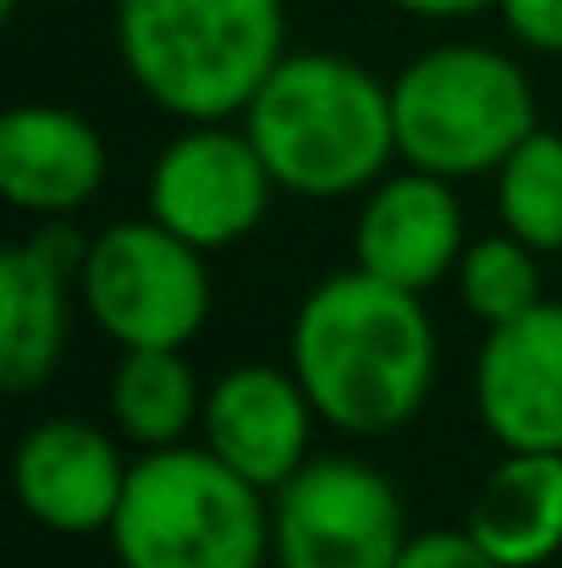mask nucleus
<instances>
[{
  "mask_svg": "<svg viewBox=\"0 0 562 568\" xmlns=\"http://www.w3.org/2000/svg\"><path fill=\"white\" fill-rule=\"evenodd\" d=\"M287 365L304 381L320 425L375 442L413 425L430 403L441 343L425 293L348 265L304 293L287 332Z\"/></svg>",
  "mask_w": 562,
  "mask_h": 568,
  "instance_id": "obj_1",
  "label": "nucleus"
},
{
  "mask_svg": "<svg viewBox=\"0 0 562 568\" xmlns=\"http://www.w3.org/2000/svg\"><path fill=\"white\" fill-rule=\"evenodd\" d=\"M282 193L354 199L397 161L391 83L343 50H287L237 116Z\"/></svg>",
  "mask_w": 562,
  "mask_h": 568,
  "instance_id": "obj_2",
  "label": "nucleus"
},
{
  "mask_svg": "<svg viewBox=\"0 0 562 568\" xmlns=\"http://www.w3.org/2000/svg\"><path fill=\"white\" fill-rule=\"evenodd\" d=\"M133 89L177 122H232L287 55V0H116Z\"/></svg>",
  "mask_w": 562,
  "mask_h": 568,
  "instance_id": "obj_3",
  "label": "nucleus"
},
{
  "mask_svg": "<svg viewBox=\"0 0 562 568\" xmlns=\"http://www.w3.org/2000/svg\"><path fill=\"white\" fill-rule=\"evenodd\" d=\"M116 568H265L270 491L243 480L204 442H177L133 458L111 519Z\"/></svg>",
  "mask_w": 562,
  "mask_h": 568,
  "instance_id": "obj_4",
  "label": "nucleus"
},
{
  "mask_svg": "<svg viewBox=\"0 0 562 568\" xmlns=\"http://www.w3.org/2000/svg\"><path fill=\"white\" fill-rule=\"evenodd\" d=\"M397 161L436 178H497L541 128L530 72L491 44H430L391 78Z\"/></svg>",
  "mask_w": 562,
  "mask_h": 568,
  "instance_id": "obj_5",
  "label": "nucleus"
},
{
  "mask_svg": "<svg viewBox=\"0 0 562 568\" xmlns=\"http://www.w3.org/2000/svg\"><path fill=\"white\" fill-rule=\"evenodd\" d=\"M210 254L177 237L166 221H111L89 237L78 293L89 321L127 348H187L210 321Z\"/></svg>",
  "mask_w": 562,
  "mask_h": 568,
  "instance_id": "obj_6",
  "label": "nucleus"
},
{
  "mask_svg": "<svg viewBox=\"0 0 562 568\" xmlns=\"http://www.w3.org/2000/svg\"><path fill=\"white\" fill-rule=\"evenodd\" d=\"M402 491L365 458H309L270 491V564L276 568H397L408 547Z\"/></svg>",
  "mask_w": 562,
  "mask_h": 568,
  "instance_id": "obj_7",
  "label": "nucleus"
},
{
  "mask_svg": "<svg viewBox=\"0 0 562 568\" xmlns=\"http://www.w3.org/2000/svg\"><path fill=\"white\" fill-rule=\"evenodd\" d=\"M150 215L204 254L243 243L276 199V178L237 122H183V133L150 166Z\"/></svg>",
  "mask_w": 562,
  "mask_h": 568,
  "instance_id": "obj_8",
  "label": "nucleus"
},
{
  "mask_svg": "<svg viewBox=\"0 0 562 568\" xmlns=\"http://www.w3.org/2000/svg\"><path fill=\"white\" fill-rule=\"evenodd\" d=\"M83 254L89 237L72 226V215H55L33 237L0 248V386L11 397H28L55 376Z\"/></svg>",
  "mask_w": 562,
  "mask_h": 568,
  "instance_id": "obj_9",
  "label": "nucleus"
},
{
  "mask_svg": "<svg viewBox=\"0 0 562 568\" xmlns=\"http://www.w3.org/2000/svg\"><path fill=\"white\" fill-rule=\"evenodd\" d=\"M133 464L122 442L78 414H50L22 430L11 486L22 514L50 536H111Z\"/></svg>",
  "mask_w": 562,
  "mask_h": 568,
  "instance_id": "obj_10",
  "label": "nucleus"
},
{
  "mask_svg": "<svg viewBox=\"0 0 562 568\" xmlns=\"http://www.w3.org/2000/svg\"><path fill=\"white\" fill-rule=\"evenodd\" d=\"M315 425L320 414L293 365H232L204 386L198 442L259 491H276L315 458Z\"/></svg>",
  "mask_w": 562,
  "mask_h": 568,
  "instance_id": "obj_11",
  "label": "nucleus"
},
{
  "mask_svg": "<svg viewBox=\"0 0 562 568\" xmlns=\"http://www.w3.org/2000/svg\"><path fill=\"white\" fill-rule=\"evenodd\" d=\"M474 408L502 453H562V304L541 298L519 321L486 332Z\"/></svg>",
  "mask_w": 562,
  "mask_h": 568,
  "instance_id": "obj_12",
  "label": "nucleus"
},
{
  "mask_svg": "<svg viewBox=\"0 0 562 568\" xmlns=\"http://www.w3.org/2000/svg\"><path fill=\"white\" fill-rule=\"evenodd\" d=\"M469 248L463 204L452 193V178L402 166L380 178L354 221V265L391 287L430 293L441 287Z\"/></svg>",
  "mask_w": 562,
  "mask_h": 568,
  "instance_id": "obj_13",
  "label": "nucleus"
},
{
  "mask_svg": "<svg viewBox=\"0 0 562 568\" xmlns=\"http://www.w3.org/2000/svg\"><path fill=\"white\" fill-rule=\"evenodd\" d=\"M105 139L67 105H11L0 116V193L39 221L78 215L105 183Z\"/></svg>",
  "mask_w": 562,
  "mask_h": 568,
  "instance_id": "obj_14",
  "label": "nucleus"
},
{
  "mask_svg": "<svg viewBox=\"0 0 562 568\" xmlns=\"http://www.w3.org/2000/svg\"><path fill=\"white\" fill-rule=\"evenodd\" d=\"M463 530L508 568L552 564L562 552V453H502Z\"/></svg>",
  "mask_w": 562,
  "mask_h": 568,
  "instance_id": "obj_15",
  "label": "nucleus"
},
{
  "mask_svg": "<svg viewBox=\"0 0 562 568\" xmlns=\"http://www.w3.org/2000/svg\"><path fill=\"white\" fill-rule=\"evenodd\" d=\"M111 425L139 453L177 447L204 419V386L183 348H127L111 371Z\"/></svg>",
  "mask_w": 562,
  "mask_h": 568,
  "instance_id": "obj_16",
  "label": "nucleus"
},
{
  "mask_svg": "<svg viewBox=\"0 0 562 568\" xmlns=\"http://www.w3.org/2000/svg\"><path fill=\"white\" fill-rule=\"evenodd\" d=\"M497 215L535 254H562V133L535 128L497 166Z\"/></svg>",
  "mask_w": 562,
  "mask_h": 568,
  "instance_id": "obj_17",
  "label": "nucleus"
},
{
  "mask_svg": "<svg viewBox=\"0 0 562 568\" xmlns=\"http://www.w3.org/2000/svg\"><path fill=\"white\" fill-rule=\"evenodd\" d=\"M452 282H458L463 310H469L486 332L519 321L524 310H535V304L546 298V293H541V254H535L524 237H513L508 226L491 232V237H469V248H463Z\"/></svg>",
  "mask_w": 562,
  "mask_h": 568,
  "instance_id": "obj_18",
  "label": "nucleus"
},
{
  "mask_svg": "<svg viewBox=\"0 0 562 568\" xmlns=\"http://www.w3.org/2000/svg\"><path fill=\"white\" fill-rule=\"evenodd\" d=\"M397 568H508V564H497V558L458 525V530H419V536H408Z\"/></svg>",
  "mask_w": 562,
  "mask_h": 568,
  "instance_id": "obj_19",
  "label": "nucleus"
},
{
  "mask_svg": "<svg viewBox=\"0 0 562 568\" xmlns=\"http://www.w3.org/2000/svg\"><path fill=\"white\" fill-rule=\"evenodd\" d=\"M497 11L524 50L562 55V0H497Z\"/></svg>",
  "mask_w": 562,
  "mask_h": 568,
  "instance_id": "obj_20",
  "label": "nucleus"
},
{
  "mask_svg": "<svg viewBox=\"0 0 562 568\" xmlns=\"http://www.w3.org/2000/svg\"><path fill=\"white\" fill-rule=\"evenodd\" d=\"M391 6L419 17V22H463V17L497 11V0H391Z\"/></svg>",
  "mask_w": 562,
  "mask_h": 568,
  "instance_id": "obj_21",
  "label": "nucleus"
},
{
  "mask_svg": "<svg viewBox=\"0 0 562 568\" xmlns=\"http://www.w3.org/2000/svg\"><path fill=\"white\" fill-rule=\"evenodd\" d=\"M0 11H6V17H11V11H17V0H0Z\"/></svg>",
  "mask_w": 562,
  "mask_h": 568,
  "instance_id": "obj_22",
  "label": "nucleus"
}]
</instances>
